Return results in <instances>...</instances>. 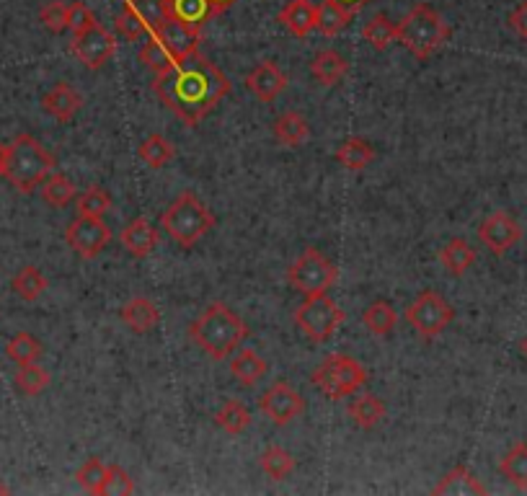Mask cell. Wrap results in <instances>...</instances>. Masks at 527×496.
I'll return each mask as SVG.
<instances>
[{"instance_id": "1", "label": "cell", "mask_w": 527, "mask_h": 496, "mask_svg": "<svg viewBox=\"0 0 527 496\" xmlns=\"http://www.w3.org/2000/svg\"><path fill=\"white\" fill-rule=\"evenodd\" d=\"M153 88L186 127H197L228 96L230 81L210 60L194 55L155 75Z\"/></svg>"}, {"instance_id": "2", "label": "cell", "mask_w": 527, "mask_h": 496, "mask_svg": "<svg viewBox=\"0 0 527 496\" xmlns=\"http://www.w3.org/2000/svg\"><path fill=\"white\" fill-rule=\"evenodd\" d=\"M189 336L212 360H225L248 336V326L225 303H210L189 326Z\"/></svg>"}, {"instance_id": "3", "label": "cell", "mask_w": 527, "mask_h": 496, "mask_svg": "<svg viewBox=\"0 0 527 496\" xmlns=\"http://www.w3.org/2000/svg\"><path fill=\"white\" fill-rule=\"evenodd\" d=\"M55 171V158L39 140L31 135H19L11 145H6V168L3 176L21 194H31L37 186L47 181Z\"/></svg>"}, {"instance_id": "4", "label": "cell", "mask_w": 527, "mask_h": 496, "mask_svg": "<svg viewBox=\"0 0 527 496\" xmlns=\"http://www.w3.org/2000/svg\"><path fill=\"white\" fill-rule=\"evenodd\" d=\"M161 225L179 246L192 248L210 233L215 217L197 194L184 192L166 207V212L161 215Z\"/></svg>"}, {"instance_id": "5", "label": "cell", "mask_w": 527, "mask_h": 496, "mask_svg": "<svg viewBox=\"0 0 527 496\" xmlns=\"http://www.w3.org/2000/svg\"><path fill=\"white\" fill-rule=\"evenodd\" d=\"M450 37V26L429 3H419L398 24V44H403L416 60H427Z\"/></svg>"}, {"instance_id": "6", "label": "cell", "mask_w": 527, "mask_h": 496, "mask_svg": "<svg viewBox=\"0 0 527 496\" xmlns=\"http://www.w3.org/2000/svg\"><path fill=\"white\" fill-rule=\"evenodd\" d=\"M310 383L331 401H341V398L360 391L362 385L367 383V372L360 362L347 357V354H331L310 372Z\"/></svg>"}, {"instance_id": "7", "label": "cell", "mask_w": 527, "mask_h": 496, "mask_svg": "<svg viewBox=\"0 0 527 496\" xmlns=\"http://www.w3.org/2000/svg\"><path fill=\"white\" fill-rule=\"evenodd\" d=\"M336 277H339L336 267L318 251V248H305L303 254L292 261L290 269H287L290 285L295 287L303 298L329 292L331 285L336 282Z\"/></svg>"}, {"instance_id": "8", "label": "cell", "mask_w": 527, "mask_h": 496, "mask_svg": "<svg viewBox=\"0 0 527 496\" xmlns=\"http://www.w3.org/2000/svg\"><path fill=\"white\" fill-rule=\"evenodd\" d=\"M344 321L339 305L323 292V295H310L305 303L295 310V326L310 339L313 344H323L336 334V329Z\"/></svg>"}, {"instance_id": "9", "label": "cell", "mask_w": 527, "mask_h": 496, "mask_svg": "<svg viewBox=\"0 0 527 496\" xmlns=\"http://www.w3.org/2000/svg\"><path fill=\"white\" fill-rule=\"evenodd\" d=\"M453 318H455L453 305L447 303L440 292L434 290H424L422 295L406 308V321H409L424 339L440 336L442 331L453 323Z\"/></svg>"}, {"instance_id": "10", "label": "cell", "mask_w": 527, "mask_h": 496, "mask_svg": "<svg viewBox=\"0 0 527 496\" xmlns=\"http://www.w3.org/2000/svg\"><path fill=\"white\" fill-rule=\"evenodd\" d=\"M65 241L81 259H96L112 241V228L104 223V217L78 215L65 230Z\"/></svg>"}, {"instance_id": "11", "label": "cell", "mask_w": 527, "mask_h": 496, "mask_svg": "<svg viewBox=\"0 0 527 496\" xmlns=\"http://www.w3.org/2000/svg\"><path fill=\"white\" fill-rule=\"evenodd\" d=\"M259 409L272 419L277 427H285V424L295 422L300 414L305 411V401L290 383L285 380H277L274 385H269L264 396L259 398Z\"/></svg>"}, {"instance_id": "12", "label": "cell", "mask_w": 527, "mask_h": 496, "mask_svg": "<svg viewBox=\"0 0 527 496\" xmlns=\"http://www.w3.org/2000/svg\"><path fill=\"white\" fill-rule=\"evenodd\" d=\"M114 47H117L114 37L99 24H93L81 34H73V55L91 70L104 68L112 60Z\"/></svg>"}, {"instance_id": "13", "label": "cell", "mask_w": 527, "mask_h": 496, "mask_svg": "<svg viewBox=\"0 0 527 496\" xmlns=\"http://www.w3.org/2000/svg\"><path fill=\"white\" fill-rule=\"evenodd\" d=\"M520 238H522L520 223H517L515 217L504 210L491 212L484 223H481V228H478V241L484 243L491 254H496V256L507 254L509 248L515 246Z\"/></svg>"}, {"instance_id": "14", "label": "cell", "mask_w": 527, "mask_h": 496, "mask_svg": "<svg viewBox=\"0 0 527 496\" xmlns=\"http://www.w3.org/2000/svg\"><path fill=\"white\" fill-rule=\"evenodd\" d=\"M199 31L197 26L186 24V21L168 16L158 29H155V39H161L168 50L174 52L176 60H186V57L199 55Z\"/></svg>"}, {"instance_id": "15", "label": "cell", "mask_w": 527, "mask_h": 496, "mask_svg": "<svg viewBox=\"0 0 527 496\" xmlns=\"http://www.w3.org/2000/svg\"><path fill=\"white\" fill-rule=\"evenodd\" d=\"M246 88L254 93L256 99L269 104L287 88V75L272 60H264L246 75Z\"/></svg>"}, {"instance_id": "16", "label": "cell", "mask_w": 527, "mask_h": 496, "mask_svg": "<svg viewBox=\"0 0 527 496\" xmlns=\"http://www.w3.org/2000/svg\"><path fill=\"white\" fill-rule=\"evenodd\" d=\"M119 238H122V246L127 248L135 259H148L155 251V246H158V241H161L155 225L150 223V220H145V217H135L132 223L124 225L122 236Z\"/></svg>"}, {"instance_id": "17", "label": "cell", "mask_w": 527, "mask_h": 496, "mask_svg": "<svg viewBox=\"0 0 527 496\" xmlns=\"http://www.w3.org/2000/svg\"><path fill=\"white\" fill-rule=\"evenodd\" d=\"M81 106H83L81 93H75V88L65 81L55 83L50 91L44 93L42 99V109L50 114V117H55L57 122H70V119L78 114Z\"/></svg>"}, {"instance_id": "18", "label": "cell", "mask_w": 527, "mask_h": 496, "mask_svg": "<svg viewBox=\"0 0 527 496\" xmlns=\"http://www.w3.org/2000/svg\"><path fill=\"white\" fill-rule=\"evenodd\" d=\"M279 24L290 31L292 37H308L310 31H316L318 13L310 0H290L282 11H279Z\"/></svg>"}, {"instance_id": "19", "label": "cell", "mask_w": 527, "mask_h": 496, "mask_svg": "<svg viewBox=\"0 0 527 496\" xmlns=\"http://www.w3.org/2000/svg\"><path fill=\"white\" fill-rule=\"evenodd\" d=\"M434 494L442 496V494H450V496H484L486 494V486L478 481L476 476H473L465 465H458V468H453L450 473H445V476L440 478V484L434 486Z\"/></svg>"}, {"instance_id": "20", "label": "cell", "mask_w": 527, "mask_h": 496, "mask_svg": "<svg viewBox=\"0 0 527 496\" xmlns=\"http://www.w3.org/2000/svg\"><path fill=\"white\" fill-rule=\"evenodd\" d=\"M349 65L347 60L336 50H321L313 60H310V73L321 86H336V83L347 75Z\"/></svg>"}, {"instance_id": "21", "label": "cell", "mask_w": 527, "mask_h": 496, "mask_svg": "<svg viewBox=\"0 0 527 496\" xmlns=\"http://www.w3.org/2000/svg\"><path fill=\"white\" fill-rule=\"evenodd\" d=\"M119 318H122L135 334H148V331L155 329V323H158L161 316H158V308H155L148 298H132L130 303L119 310Z\"/></svg>"}, {"instance_id": "22", "label": "cell", "mask_w": 527, "mask_h": 496, "mask_svg": "<svg viewBox=\"0 0 527 496\" xmlns=\"http://www.w3.org/2000/svg\"><path fill=\"white\" fill-rule=\"evenodd\" d=\"M230 375L241 385L251 388V385H256L267 375V362L261 360L254 349H241V352L233 357V362H230Z\"/></svg>"}, {"instance_id": "23", "label": "cell", "mask_w": 527, "mask_h": 496, "mask_svg": "<svg viewBox=\"0 0 527 496\" xmlns=\"http://www.w3.org/2000/svg\"><path fill=\"white\" fill-rule=\"evenodd\" d=\"M274 137L287 148H298L310 137L308 119L298 112H285L274 122Z\"/></svg>"}, {"instance_id": "24", "label": "cell", "mask_w": 527, "mask_h": 496, "mask_svg": "<svg viewBox=\"0 0 527 496\" xmlns=\"http://www.w3.org/2000/svg\"><path fill=\"white\" fill-rule=\"evenodd\" d=\"M499 473H502L515 489L527 491V442L512 445V450L499 460Z\"/></svg>"}, {"instance_id": "25", "label": "cell", "mask_w": 527, "mask_h": 496, "mask_svg": "<svg viewBox=\"0 0 527 496\" xmlns=\"http://www.w3.org/2000/svg\"><path fill=\"white\" fill-rule=\"evenodd\" d=\"M316 13H318L316 29L321 31L323 37H336V34H341V31L347 29L349 21H352L354 16L352 11H347V8L334 3V0H323V3H318Z\"/></svg>"}, {"instance_id": "26", "label": "cell", "mask_w": 527, "mask_h": 496, "mask_svg": "<svg viewBox=\"0 0 527 496\" xmlns=\"http://www.w3.org/2000/svg\"><path fill=\"white\" fill-rule=\"evenodd\" d=\"M440 261L447 272L460 277V274H465L476 264V251H473L471 243H465L463 238H453V241L447 243L440 251Z\"/></svg>"}, {"instance_id": "27", "label": "cell", "mask_w": 527, "mask_h": 496, "mask_svg": "<svg viewBox=\"0 0 527 496\" xmlns=\"http://www.w3.org/2000/svg\"><path fill=\"white\" fill-rule=\"evenodd\" d=\"M372 158H375V148L367 140H362V137H349L336 150V161H339V166L347 168V171H362Z\"/></svg>"}, {"instance_id": "28", "label": "cell", "mask_w": 527, "mask_h": 496, "mask_svg": "<svg viewBox=\"0 0 527 496\" xmlns=\"http://www.w3.org/2000/svg\"><path fill=\"white\" fill-rule=\"evenodd\" d=\"M362 37L367 39V44H372L375 50L383 52L391 44L398 42V24H393L385 13H375L365 26H362Z\"/></svg>"}, {"instance_id": "29", "label": "cell", "mask_w": 527, "mask_h": 496, "mask_svg": "<svg viewBox=\"0 0 527 496\" xmlns=\"http://www.w3.org/2000/svg\"><path fill=\"white\" fill-rule=\"evenodd\" d=\"M362 323H365L367 329L375 336H388L396 329L398 313L388 300H375V303L367 305V310L362 313Z\"/></svg>"}, {"instance_id": "30", "label": "cell", "mask_w": 527, "mask_h": 496, "mask_svg": "<svg viewBox=\"0 0 527 496\" xmlns=\"http://www.w3.org/2000/svg\"><path fill=\"white\" fill-rule=\"evenodd\" d=\"M349 416H352V422L360 429H375L380 422H383L385 403L380 401L378 396L367 393V396H360L357 401H352V406H349Z\"/></svg>"}, {"instance_id": "31", "label": "cell", "mask_w": 527, "mask_h": 496, "mask_svg": "<svg viewBox=\"0 0 527 496\" xmlns=\"http://www.w3.org/2000/svg\"><path fill=\"white\" fill-rule=\"evenodd\" d=\"M11 287L24 303H34L47 290V279H44V274L37 267H21L16 272V277L11 279Z\"/></svg>"}, {"instance_id": "32", "label": "cell", "mask_w": 527, "mask_h": 496, "mask_svg": "<svg viewBox=\"0 0 527 496\" xmlns=\"http://www.w3.org/2000/svg\"><path fill=\"white\" fill-rule=\"evenodd\" d=\"M215 424L228 434H243L251 427V411L241 401H225L217 411Z\"/></svg>"}, {"instance_id": "33", "label": "cell", "mask_w": 527, "mask_h": 496, "mask_svg": "<svg viewBox=\"0 0 527 496\" xmlns=\"http://www.w3.org/2000/svg\"><path fill=\"white\" fill-rule=\"evenodd\" d=\"M171 16L202 29V24L215 16V8L210 0H171Z\"/></svg>"}, {"instance_id": "34", "label": "cell", "mask_w": 527, "mask_h": 496, "mask_svg": "<svg viewBox=\"0 0 527 496\" xmlns=\"http://www.w3.org/2000/svg\"><path fill=\"white\" fill-rule=\"evenodd\" d=\"M259 465H261V471L267 473L269 478H274V481H282V478L292 476V471H295V458L287 453L285 447L272 445V447H267L264 453H261Z\"/></svg>"}, {"instance_id": "35", "label": "cell", "mask_w": 527, "mask_h": 496, "mask_svg": "<svg viewBox=\"0 0 527 496\" xmlns=\"http://www.w3.org/2000/svg\"><path fill=\"white\" fill-rule=\"evenodd\" d=\"M137 155H140L150 168H166L168 163L174 161V145L168 143L163 135H150L140 143Z\"/></svg>"}, {"instance_id": "36", "label": "cell", "mask_w": 527, "mask_h": 496, "mask_svg": "<svg viewBox=\"0 0 527 496\" xmlns=\"http://www.w3.org/2000/svg\"><path fill=\"white\" fill-rule=\"evenodd\" d=\"M13 385H16V391L24 393V396H39L42 391H47V385H50V372L39 367L37 362H31V365H21L19 372H16V378H13Z\"/></svg>"}, {"instance_id": "37", "label": "cell", "mask_w": 527, "mask_h": 496, "mask_svg": "<svg viewBox=\"0 0 527 496\" xmlns=\"http://www.w3.org/2000/svg\"><path fill=\"white\" fill-rule=\"evenodd\" d=\"M42 199L52 207H65L75 199V184L65 174L52 171L47 181L42 184Z\"/></svg>"}, {"instance_id": "38", "label": "cell", "mask_w": 527, "mask_h": 496, "mask_svg": "<svg viewBox=\"0 0 527 496\" xmlns=\"http://www.w3.org/2000/svg\"><path fill=\"white\" fill-rule=\"evenodd\" d=\"M6 354L8 360L16 362V365H31V362H37L42 357V344L31 334L21 331V334L13 336L11 341L6 344Z\"/></svg>"}, {"instance_id": "39", "label": "cell", "mask_w": 527, "mask_h": 496, "mask_svg": "<svg viewBox=\"0 0 527 496\" xmlns=\"http://www.w3.org/2000/svg\"><path fill=\"white\" fill-rule=\"evenodd\" d=\"M114 29H117L119 37L130 39V42H140V39H145L150 34L148 24L140 19V13L132 8L130 0L124 3L122 13H117V19H114Z\"/></svg>"}, {"instance_id": "40", "label": "cell", "mask_w": 527, "mask_h": 496, "mask_svg": "<svg viewBox=\"0 0 527 496\" xmlns=\"http://www.w3.org/2000/svg\"><path fill=\"white\" fill-rule=\"evenodd\" d=\"M140 60H143V65H148L155 75L166 73L168 68H174L176 62H179L174 57V52L168 50L161 39H150V42L143 47V52H140Z\"/></svg>"}, {"instance_id": "41", "label": "cell", "mask_w": 527, "mask_h": 496, "mask_svg": "<svg viewBox=\"0 0 527 496\" xmlns=\"http://www.w3.org/2000/svg\"><path fill=\"white\" fill-rule=\"evenodd\" d=\"M109 207H112V197L101 186H88L78 197V215L83 217H104Z\"/></svg>"}, {"instance_id": "42", "label": "cell", "mask_w": 527, "mask_h": 496, "mask_svg": "<svg viewBox=\"0 0 527 496\" xmlns=\"http://www.w3.org/2000/svg\"><path fill=\"white\" fill-rule=\"evenodd\" d=\"M130 3L153 34L171 16V0H130Z\"/></svg>"}, {"instance_id": "43", "label": "cell", "mask_w": 527, "mask_h": 496, "mask_svg": "<svg viewBox=\"0 0 527 496\" xmlns=\"http://www.w3.org/2000/svg\"><path fill=\"white\" fill-rule=\"evenodd\" d=\"M106 471H109V465L101 463L99 458H88L86 463L78 468L75 478H78V484H81L88 494H101L106 481Z\"/></svg>"}, {"instance_id": "44", "label": "cell", "mask_w": 527, "mask_h": 496, "mask_svg": "<svg viewBox=\"0 0 527 496\" xmlns=\"http://www.w3.org/2000/svg\"><path fill=\"white\" fill-rule=\"evenodd\" d=\"M39 21H42L44 29L52 31V34H62V31L68 29V3L50 0V3L42 6V11H39Z\"/></svg>"}, {"instance_id": "45", "label": "cell", "mask_w": 527, "mask_h": 496, "mask_svg": "<svg viewBox=\"0 0 527 496\" xmlns=\"http://www.w3.org/2000/svg\"><path fill=\"white\" fill-rule=\"evenodd\" d=\"M101 494L106 496H130L135 494V484H132L130 473L119 468V465H109V471H106V481Z\"/></svg>"}, {"instance_id": "46", "label": "cell", "mask_w": 527, "mask_h": 496, "mask_svg": "<svg viewBox=\"0 0 527 496\" xmlns=\"http://www.w3.org/2000/svg\"><path fill=\"white\" fill-rule=\"evenodd\" d=\"M93 24H96V16H93V11L86 6V3H81V0L70 3L68 6V29L73 31V34H81V31L91 29Z\"/></svg>"}, {"instance_id": "47", "label": "cell", "mask_w": 527, "mask_h": 496, "mask_svg": "<svg viewBox=\"0 0 527 496\" xmlns=\"http://www.w3.org/2000/svg\"><path fill=\"white\" fill-rule=\"evenodd\" d=\"M509 26L520 34V39H525L527 42V0H522L520 6L512 11V16H509Z\"/></svg>"}, {"instance_id": "48", "label": "cell", "mask_w": 527, "mask_h": 496, "mask_svg": "<svg viewBox=\"0 0 527 496\" xmlns=\"http://www.w3.org/2000/svg\"><path fill=\"white\" fill-rule=\"evenodd\" d=\"M334 3H339V6H344V8H347V11L357 13L362 6H365L367 0H334Z\"/></svg>"}, {"instance_id": "49", "label": "cell", "mask_w": 527, "mask_h": 496, "mask_svg": "<svg viewBox=\"0 0 527 496\" xmlns=\"http://www.w3.org/2000/svg\"><path fill=\"white\" fill-rule=\"evenodd\" d=\"M210 3H212V8H215V13H220V11H228L236 0H210Z\"/></svg>"}, {"instance_id": "50", "label": "cell", "mask_w": 527, "mask_h": 496, "mask_svg": "<svg viewBox=\"0 0 527 496\" xmlns=\"http://www.w3.org/2000/svg\"><path fill=\"white\" fill-rule=\"evenodd\" d=\"M3 168H6V145L0 143V179H3Z\"/></svg>"}, {"instance_id": "51", "label": "cell", "mask_w": 527, "mask_h": 496, "mask_svg": "<svg viewBox=\"0 0 527 496\" xmlns=\"http://www.w3.org/2000/svg\"><path fill=\"white\" fill-rule=\"evenodd\" d=\"M0 494H8V486L3 481H0Z\"/></svg>"}, {"instance_id": "52", "label": "cell", "mask_w": 527, "mask_h": 496, "mask_svg": "<svg viewBox=\"0 0 527 496\" xmlns=\"http://www.w3.org/2000/svg\"><path fill=\"white\" fill-rule=\"evenodd\" d=\"M522 352L527 354V336H525V341H522Z\"/></svg>"}]
</instances>
